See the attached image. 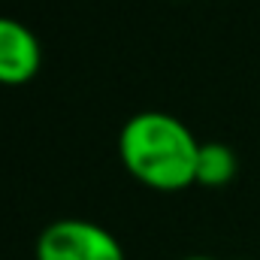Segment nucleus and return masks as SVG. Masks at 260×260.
Here are the masks:
<instances>
[{"label": "nucleus", "instance_id": "obj_1", "mask_svg": "<svg viewBox=\"0 0 260 260\" xmlns=\"http://www.w3.org/2000/svg\"><path fill=\"white\" fill-rule=\"evenodd\" d=\"M200 139L182 118L142 109L130 115L118 133V157L130 176L151 191H185L197 179Z\"/></svg>", "mask_w": 260, "mask_h": 260}, {"label": "nucleus", "instance_id": "obj_2", "mask_svg": "<svg viewBox=\"0 0 260 260\" xmlns=\"http://www.w3.org/2000/svg\"><path fill=\"white\" fill-rule=\"evenodd\" d=\"M37 260H127L121 242L97 221L58 218L37 236Z\"/></svg>", "mask_w": 260, "mask_h": 260}, {"label": "nucleus", "instance_id": "obj_3", "mask_svg": "<svg viewBox=\"0 0 260 260\" xmlns=\"http://www.w3.org/2000/svg\"><path fill=\"white\" fill-rule=\"evenodd\" d=\"M43 67V46L37 34L9 15H0V85L18 88L37 79Z\"/></svg>", "mask_w": 260, "mask_h": 260}, {"label": "nucleus", "instance_id": "obj_5", "mask_svg": "<svg viewBox=\"0 0 260 260\" xmlns=\"http://www.w3.org/2000/svg\"><path fill=\"white\" fill-rule=\"evenodd\" d=\"M182 260H218V257H209V254H191V257H182Z\"/></svg>", "mask_w": 260, "mask_h": 260}, {"label": "nucleus", "instance_id": "obj_4", "mask_svg": "<svg viewBox=\"0 0 260 260\" xmlns=\"http://www.w3.org/2000/svg\"><path fill=\"white\" fill-rule=\"evenodd\" d=\"M239 160L230 145L224 142H203L197 154V179L194 185L203 188H227L236 179Z\"/></svg>", "mask_w": 260, "mask_h": 260}]
</instances>
